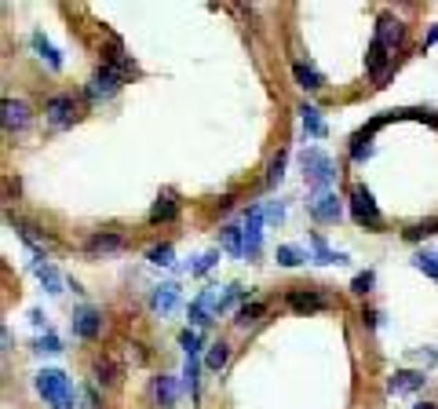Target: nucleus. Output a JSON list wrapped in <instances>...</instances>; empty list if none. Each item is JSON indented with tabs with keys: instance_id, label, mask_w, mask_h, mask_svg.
Returning <instances> with one entry per match:
<instances>
[{
	"instance_id": "412c9836",
	"label": "nucleus",
	"mask_w": 438,
	"mask_h": 409,
	"mask_svg": "<svg viewBox=\"0 0 438 409\" xmlns=\"http://www.w3.org/2000/svg\"><path fill=\"white\" fill-rule=\"evenodd\" d=\"M311 245H314L318 263H347V256H343V252H336V249H328L321 234H314V238H311Z\"/></svg>"
},
{
	"instance_id": "39448f33",
	"label": "nucleus",
	"mask_w": 438,
	"mask_h": 409,
	"mask_svg": "<svg viewBox=\"0 0 438 409\" xmlns=\"http://www.w3.org/2000/svg\"><path fill=\"white\" fill-rule=\"evenodd\" d=\"M311 216L318 223H336L343 216V205H340V198H336L333 190H318L314 198H311Z\"/></svg>"
},
{
	"instance_id": "f03ea898",
	"label": "nucleus",
	"mask_w": 438,
	"mask_h": 409,
	"mask_svg": "<svg viewBox=\"0 0 438 409\" xmlns=\"http://www.w3.org/2000/svg\"><path fill=\"white\" fill-rule=\"evenodd\" d=\"M37 391L52 402V409H73V387L62 369H40L37 373Z\"/></svg>"
},
{
	"instance_id": "2eb2a0df",
	"label": "nucleus",
	"mask_w": 438,
	"mask_h": 409,
	"mask_svg": "<svg viewBox=\"0 0 438 409\" xmlns=\"http://www.w3.org/2000/svg\"><path fill=\"white\" fill-rule=\"evenodd\" d=\"M175 212H179L175 198H172V194H161V198L153 201V208H150V220H153V223H172V220H175Z\"/></svg>"
},
{
	"instance_id": "ddd939ff",
	"label": "nucleus",
	"mask_w": 438,
	"mask_h": 409,
	"mask_svg": "<svg viewBox=\"0 0 438 409\" xmlns=\"http://www.w3.org/2000/svg\"><path fill=\"white\" fill-rule=\"evenodd\" d=\"M73 114H77V106H73L70 95H55V99L48 102V117H52V124H70Z\"/></svg>"
},
{
	"instance_id": "2f4dec72",
	"label": "nucleus",
	"mask_w": 438,
	"mask_h": 409,
	"mask_svg": "<svg viewBox=\"0 0 438 409\" xmlns=\"http://www.w3.org/2000/svg\"><path fill=\"white\" fill-rule=\"evenodd\" d=\"M179 348H183L187 355H197V348H201V333H197V329H187V333L179 336Z\"/></svg>"
},
{
	"instance_id": "f704fd0d",
	"label": "nucleus",
	"mask_w": 438,
	"mask_h": 409,
	"mask_svg": "<svg viewBox=\"0 0 438 409\" xmlns=\"http://www.w3.org/2000/svg\"><path fill=\"white\" fill-rule=\"evenodd\" d=\"M285 176V154H278L274 161H271V172H267V183H278Z\"/></svg>"
},
{
	"instance_id": "b1692460",
	"label": "nucleus",
	"mask_w": 438,
	"mask_h": 409,
	"mask_svg": "<svg viewBox=\"0 0 438 409\" xmlns=\"http://www.w3.org/2000/svg\"><path fill=\"white\" fill-rule=\"evenodd\" d=\"M227 358H230V348H227V343H212L208 355H205V365H208V369H223Z\"/></svg>"
},
{
	"instance_id": "f3484780",
	"label": "nucleus",
	"mask_w": 438,
	"mask_h": 409,
	"mask_svg": "<svg viewBox=\"0 0 438 409\" xmlns=\"http://www.w3.org/2000/svg\"><path fill=\"white\" fill-rule=\"evenodd\" d=\"M153 398H158V405H175V398H179L175 380L172 377H158V380H153Z\"/></svg>"
},
{
	"instance_id": "aec40b11",
	"label": "nucleus",
	"mask_w": 438,
	"mask_h": 409,
	"mask_svg": "<svg viewBox=\"0 0 438 409\" xmlns=\"http://www.w3.org/2000/svg\"><path fill=\"white\" fill-rule=\"evenodd\" d=\"M289 304L296 311H321L325 307V296H318V292H289Z\"/></svg>"
},
{
	"instance_id": "c85d7f7f",
	"label": "nucleus",
	"mask_w": 438,
	"mask_h": 409,
	"mask_svg": "<svg viewBox=\"0 0 438 409\" xmlns=\"http://www.w3.org/2000/svg\"><path fill=\"white\" fill-rule=\"evenodd\" d=\"M146 260H150V263H158V267H168V263H172V245H158V249H150V252H146Z\"/></svg>"
},
{
	"instance_id": "6ab92c4d",
	"label": "nucleus",
	"mask_w": 438,
	"mask_h": 409,
	"mask_svg": "<svg viewBox=\"0 0 438 409\" xmlns=\"http://www.w3.org/2000/svg\"><path fill=\"white\" fill-rule=\"evenodd\" d=\"M33 48L40 52V59H48V66H52V70H62V55L52 48V40L44 37V33H33Z\"/></svg>"
},
{
	"instance_id": "0eeeda50",
	"label": "nucleus",
	"mask_w": 438,
	"mask_h": 409,
	"mask_svg": "<svg viewBox=\"0 0 438 409\" xmlns=\"http://www.w3.org/2000/svg\"><path fill=\"white\" fill-rule=\"evenodd\" d=\"M263 208H249V216H245V256H256L259 252V245H263Z\"/></svg>"
},
{
	"instance_id": "7ed1b4c3",
	"label": "nucleus",
	"mask_w": 438,
	"mask_h": 409,
	"mask_svg": "<svg viewBox=\"0 0 438 409\" xmlns=\"http://www.w3.org/2000/svg\"><path fill=\"white\" fill-rule=\"evenodd\" d=\"M303 176L311 186L328 190V183L336 179V161L328 154H321V150H303Z\"/></svg>"
},
{
	"instance_id": "4be33fe9",
	"label": "nucleus",
	"mask_w": 438,
	"mask_h": 409,
	"mask_svg": "<svg viewBox=\"0 0 438 409\" xmlns=\"http://www.w3.org/2000/svg\"><path fill=\"white\" fill-rule=\"evenodd\" d=\"M124 242L117 234H95V238H88V252H117Z\"/></svg>"
},
{
	"instance_id": "393cba45",
	"label": "nucleus",
	"mask_w": 438,
	"mask_h": 409,
	"mask_svg": "<svg viewBox=\"0 0 438 409\" xmlns=\"http://www.w3.org/2000/svg\"><path fill=\"white\" fill-rule=\"evenodd\" d=\"M274 260H278L281 267H300V263L307 260V256H303V252H300L296 245H281V249L274 252Z\"/></svg>"
},
{
	"instance_id": "72a5a7b5",
	"label": "nucleus",
	"mask_w": 438,
	"mask_h": 409,
	"mask_svg": "<svg viewBox=\"0 0 438 409\" xmlns=\"http://www.w3.org/2000/svg\"><path fill=\"white\" fill-rule=\"evenodd\" d=\"M37 351L59 355V351H62V343H59V336H52V333H48V336H40V340H37Z\"/></svg>"
},
{
	"instance_id": "20e7f679",
	"label": "nucleus",
	"mask_w": 438,
	"mask_h": 409,
	"mask_svg": "<svg viewBox=\"0 0 438 409\" xmlns=\"http://www.w3.org/2000/svg\"><path fill=\"white\" fill-rule=\"evenodd\" d=\"M350 212H355V220L369 230H380L384 227V216H380V208L377 201H372V190L369 186H355L350 190Z\"/></svg>"
},
{
	"instance_id": "6e6552de",
	"label": "nucleus",
	"mask_w": 438,
	"mask_h": 409,
	"mask_svg": "<svg viewBox=\"0 0 438 409\" xmlns=\"http://www.w3.org/2000/svg\"><path fill=\"white\" fill-rule=\"evenodd\" d=\"M73 333H77L81 340H95V336L102 333V314H99L95 307L77 311V314H73Z\"/></svg>"
},
{
	"instance_id": "f8f14e48",
	"label": "nucleus",
	"mask_w": 438,
	"mask_h": 409,
	"mask_svg": "<svg viewBox=\"0 0 438 409\" xmlns=\"http://www.w3.org/2000/svg\"><path fill=\"white\" fill-rule=\"evenodd\" d=\"M150 307L158 311V314H172L175 307H179V285L175 282H168V285H161L158 292L150 296Z\"/></svg>"
},
{
	"instance_id": "dca6fc26",
	"label": "nucleus",
	"mask_w": 438,
	"mask_h": 409,
	"mask_svg": "<svg viewBox=\"0 0 438 409\" xmlns=\"http://www.w3.org/2000/svg\"><path fill=\"white\" fill-rule=\"evenodd\" d=\"M300 121H303V128H307V136H314V139H321L325 136V124H321V110L318 106H300Z\"/></svg>"
},
{
	"instance_id": "cd10ccee",
	"label": "nucleus",
	"mask_w": 438,
	"mask_h": 409,
	"mask_svg": "<svg viewBox=\"0 0 438 409\" xmlns=\"http://www.w3.org/2000/svg\"><path fill=\"white\" fill-rule=\"evenodd\" d=\"M413 263H416V271H424V274L438 278V256H434V252H420Z\"/></svg>"
},
{
	"instance_id": "bb28decb",
	"label": "nucleus",
	"mask_w": 438,
	"mask_h": 409,
	"mask_svg": "<svg viewBox=\"0 0 438 409\" xmlns=\"http://www.w3.org/2000/svg\"><path fill=\"white\" fill-rule=\"evenodd\" d=\"M263 311H267V304H245V307L237 311V326H252Z\"/></svg>"
},
{
	"instance_id": "4468645a",
	"label": "nucleus",
	"mask_w": 438,
	"mask_h": 409,
	"mask_svg": "<svg viewBox=\"0 0 438 409\" xmlns=\"http://www.w3.org/2000/svg\"><path fill=\"white\" fill-rule=\"evenodd\" d=\"M292 77H296V84H300V88H307V92H318V88H325L321 73H318L314 66H307V62H292Z\"/></svg>"
},
{
	"instance_id": "1a4fd4ad",
	"label": "nucleus",
	"mask_w": 438,
	"mask_h": 409,
	"mask_svg": "<svg viewBox=\"0 0 438 409\" xmlns=\"http://www.w3.org/2000/svg\"><path fill=\"white\" fill-rule=\"evenodd\" d=\"M424 373H416V369H398L394 377H387V391L391 395H409V391H416V387H424Z\"/></svg>"
},
{
	"instance_id": "423d86ee",
	"label": "nucleus",
	"mask_w": 438,
	"mask_h": 409,
	"mask_svg": "<svg viewBox=\"0 0 438 409\" xmlns=\"http://www.w3.org/2000/svg\"><path fill=\"white\" fill-rule=\"evenodd\" d=\"M117 88H121V73L114 66H99L88 81V99H110Z\"/></svg>"
},
{
	"instance_id": "a211bd4d",
	"label": "nucleus",
	"mask_w": 438,
	"mask_h": 409,
	"mask_svg": "<svg viewBox=\"0 0 438 409\" xmlns=\"http://www.w3.org/2000/svg\"><path fill=\"white\" fill-rule=\"evenodd\" d=\"M219 238H223V249L230 256H245V230H241V227H223V230H219Z\"/></svg>"
},
{
	"instance_id": "a878e982",
	"label": "nucleus",
	"mask_w": 438,
	"mask_h": 409,
	"mask_svg": "<svg viewBox=\"0 0 438 409\" xmlns=\"http://www.w3.org/2000/svg\"><path fill=\"white\" fill-rule=\"evenodd\" d=\"M95 380L110 387V384H117V380H121V369H117L114 362H99V365H95Z\"/></svg>"
},
{
	"instance_id": "9d476101",
	"label": "nucleus",
	"mask_w": 438,
	"mask_h": 409,
	"mask_svg": "<svg viewBox=\"0 0 438 409\" xmlns=\"http://www.w3.org/2000/svg\"><path fill=\"white\" fill-rule=\"evenodd\" d=\"M4 128L8 132H22V128L30 124V106L26 102H18V99H4Z\"/></svg>"
},
{
	"instance_id": "c756f323",
	"label": "nucleus",
	"mask_w": 438,
	"mask_h": 409,
	"mask_svg": "<svg viewBox=\"0 0 438 409\" xmlns=\"http://www.w3.org/2000/svg\"><path fill=\"white\" fill-rule=\"evenodd\" d=\"M215 260H219V252H205V256H197V260L190 263V274H205V271H212Z\"/></svg>"
},
{
	"instance_id": "7c9ffc66",
	"label": "nucleus",
	"mask_w": 438,
	"mask_h": 409,
	"mask_svg": "<svg viewBox=\"0 0 438 409\" xmlns=\"http://www.w3.org/2000/svg\"><path fill=\"white\" fill-rule=\"evenodd\" d=\"M372 282H377V274H372V271H365V274H358L355 282H350V292H355V296H365V292L372 289Z\"/></svg>"
},
{
	"instance_id": "5701e85b",
	"label": "nucleus",
	"mask_w": 438,
	"mask_h": 409,
	"mask_svg": "<svg viewBox=\"0 0 438 409\" xmlns=\"http://www.w3.org/2000/svg\"><path fill=\"white\" fill-rule=\"evenodd\" d=\"M387 59H391V52L380 45V40H372V48H369V55H365V66H369V73H380Z\"/></svg>"
},
{
	"instance_id": "473e14b6",
	"label": "nucleus",
	"mask_w": 438,
	"mask_h": 409,
	"mask_svg": "<svg viewBox=\"0 0 438 409\" xmlns=\"http://www.w3.org/2000/svg\"><path fill=\"white\" fill-rule=\"evenodd\" d=\"M263 220H267V223H281L285 220V205L281 201H271L267 208H263Z\"/></svg>"
},
{
	"instance_id": "f257e3e1",
	"label": "nucleus",
	"mask_w": 438,
	"mask_h": 409,
	"mask_svg": "<svg viewBox=\"0 0 438 409\" xmlns=\"http://www.w3.org/2000/svg\"><path fill=\"white\" fill-rule=\"evenodd\" d=\"M234 296H237V285H227V289L212 285V289H205V292L190 304V321H194V326H208V321H212L219 311H223Z\"/></svg>"
},
{
	"instance_id": "c9c22d12",
	"label": "nucleus",
	"mask_w": 438,
	"mask_h": 409,
	"mask_svg": "<svg viewBox=\"0 0 438 409\" xmlns=\"http://www.w3.org/2000/svg\"><path fill=\"white\" fill-rule=\"evenodd\" d=\"M413 409H434V402H420V405H413Z\"/></svg>"
},
{
	"instance_id": "9b49d317",
	"label": "nucleus",
	"mask_w": 438,
	"mask_h": 409,
	"mask_svg": "<svg viewBox=\"0 0 438 409\" xmlns=\"http://www.w3.org/2000/svg\"><path fill=\"white\" fill-rule=\"evenodd\" d=\"M402 33H406V30H402L398 18H391V15H384V18H380V26H377V40H380V45H384L391 55H394V48L402 45Z\"/></svg>"
}]
</instances>
